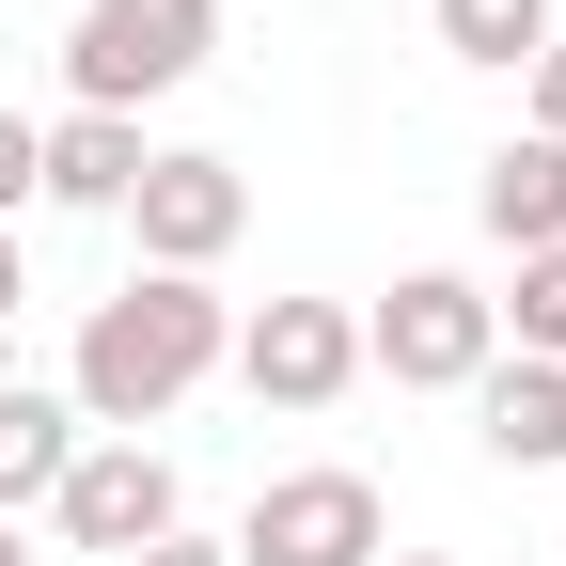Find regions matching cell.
I'll use <instances>...</instances> for the list:
<instances>
[{"label":"cell","mask_w":566,"mask_h":566,"mask_svg":"<svg viewBox=\"0 0 566 566\" xmlns=\"http://www.w3.org/2000/svg\"><path fill=\"white\" fill-rule=\"evenodd\" d=\"M32 174H48V126H17V111H0V237H17V205H32Z\"/></svg>","instance_id":"cell-14"},{"label":"cell","mask_w":566,"mask_h":566,"mask_svg":"<svg viewBox=\"0 0 566 566\" xmlns=\"http://www.w3.org/2000/svg\"><path fill=\"white\" fill-rule=\"evenodd\" d=\"M32 189H48V205H126V189H142V126H126V111H63Z\"/></svg>","instance_id":"cell-10"},{"label":"cell","mask_w":566,"mask_h":566,"mask_svg":"<svg viewBox=\"0 0 566 566\" xmlns=\"http://www.w3.org/2000/svg\"><path fill=\"white\" fill-rule=\"evenodd\" d=\"M237 566H378V488L363 472H283L237 520Z\"/></svg>","instance_id":"cell-5"},{"label":"cell","mask_w":566,"mask_h":566,"mask_svg":"<svg viewBox=\"0 0 566 566\" xmlns=\"http://www.w3.org/2000/svg\"><path fill=\"white\" fill-rule=\"evenodd\" d=\"M0 566H32V551H17V520H0Z\"/></svg>","instance_id":"cell-18"},{"label":"cell","mask_w":566,"mask_h":566,"mask_svg":"<svg viewBox=\"0 0 566 566\" xmlns=\"http://www.w3.org/2000/svg\"><path fill=\"white\" fill-rule=\"evenodd\" d=\"M126 221H142V268H174V283H205L237 252V221H252V189H237V158H142V189H126Z\"/></svg>","instance_id":"cell-4"},{"label":"cell","mask_w":566,"mask_h":566,"mask_svg":"<svg viewBox=\"0 0 566 566\" xmlns=\"http://www.w3.org/2000/svg\"><path fill=\"white\" fill-rule=\"evenodd\" d=\"M221 346H237V315L205 300V283L142 268L126 300H95V315H80V409L142 441V424H158V409H174V394H189L205 363H221Z\"/></svg>","instance_id":"cell-1"},{"label":"cell","mask_w":566,"mask_h":566,"mask_svg":"<svg viewBox=\"0 0 566 566\" xmlns=\"http://www.w3.org/2000/svg\"><path fill=\"white\" fill-rule=\"evenodd\" d=\"M378 566H441V551H378Z\"/></svg>","instance_id":"cell-19"},{"label":"cell","mask_w":566,"mask_h":566,"mask_svg":"<svg viewBox=\"0 0 566 566\" xmlns=\"http://www.w3.org/2000/svg\"><path fill=\"white\" fill-rule=\"evenodd\" d=\"M488 346H504V315H488V283H457V268H409L394 300L363 315V363L409 378V394H472Z\"/></svg>","instance_id":"cell-2"},{"label":"cell","mask_w":566,"mask_h":566,"mask_svg":"<svg viewBox=\"0 0 566 566\" xmlns=\"http://www.w3.org/2000/svg\"><path fill=\"white\" fill-rule=\"evenodd\" d=\"M472 409H488V457H504V472H551L566 457V363H488Z\"/></svg>","instance_id":"cell-8"},{"label":"cell","mask_w":566,"mask_h":566,"mask_svg":"<svg viewBox=\"0 0 566 566\" xmlns=\"http://www.w3.org/2000/svg\"><path fill=\"white\" fill-rule=\"evenodd\" d=\"M63 472H80V409L17 378V394H0V520H17V504H48Z\"/></svg>","instance_id":"cell-11"},{"label":"cell","mask_w":566,"mask_h":566,"mask_svg":"<svg viewBox=\"0 0 566 566\" xmlns=\"http://www.w3.org/2000/svg\"><path fill=\"white\" fill-rule=\"evenodd\" d=\"M535 142H566V32L535 48Z\"/></svg>","instance_id":"cell-15"},{"label":"cell","mask_w":566,"mask_h":566,"mask_svg":"<svg viewBox=\"0 0 566 566\" xmlns=\"http://www.w3.org/2000/svg\"><path fill=\"white\" fill-rule=\"evenodd\" d=\"M17 300H32V283H17V237H0V315H17Z\"/></svg>","instance_id":"cell-17"},{"label":"cell","mask_w":566,"mask_h":566,"mask_svg":"<svg viewBox=\"0 0 566 566\" xmlns=\"http://www.w3.org/2000/svg\"><path fill=\"white\" fill-rule=\"evenodd\" d=\"M488 315H520V363H566V252H520V300Z\"/></svg>","instance_id":"cell-13"},{"label":"cell","mask_w":566,"mask_h":566,"mask_svg":"<svg viewBox=\"0 0 566 566\" xmlns=\"http://www.w3.org/2000/svg\"><path fill=\"white\" fill-rule=\"evenodd\" d=\"M237 378H252L268 409H331L346 378H363V315H346V300H268V315L237 331Z\"/></svg>","instance_id":"cell-6"},{"label":"cell","mask_w":566,"mask_h":566,"mask_svg":"<svg viewBox=\"0 0 566 566\" xmlns=\"http://www.w3.org/2000/svg\"><path fill=\"white\" fill-rule=\"evenodd\" d=\"M126 566H237V551H205V535H158V551H126Z\"/></svg>","instance_id":"cell-16"},{"label":"cell","mask_w":566,"mask_h":566,"mask_svg":"<svg viewBox=\"0 0 566 566\" xmlns=\"http://www.w3.org/2000/svg\"><path fill=\"white\" fill-rule=\"evenodd\" d=\"M48 504H63L80 551H158L174 535V457L158 441H80V472H63Z\"/></svg>","instance_id":"cell-7"},{"label":"cell","mask_w":566,"mask_h":566,"mask_svg":"<svg viewBox=\"0 0 566 566\" xmlns=\"http://www.w3.org/2000/svg\"><path fill=\"white\" fill-rule=\"evenodd\" d=\"M441 48L457 63H535L551 48V0H441Z\"/></svg>","instance_id":"cell-12"},{"label":"cell","mask_w":566,"mask_h":566,"mask_svg":"<svg viewBox=\"0 0 566 566\" xmlns=\"http://www.w3.org/2000/svg\"><path fill=\"white\" fill-rule=\"evenodd\" d=\"M205 17H221V0H80V48H63L80 111H142V95H174L189 63H205Z\"/></svg>","instance_id":"cell-3"},{"label":"cell","mask_w":566,"mask_h":566,"mask_svg":"<svg viewBox=\"0 0 566 566\" xmlns=\"http://www.w3.org/2000/svg\"><path fill=\"white\" fill-rule=\"evenodd\" d=\"M472 205H488V237H504V252H566V142H504Z\"/></svg>","instance_id":"cell-9"}]
</instances>
